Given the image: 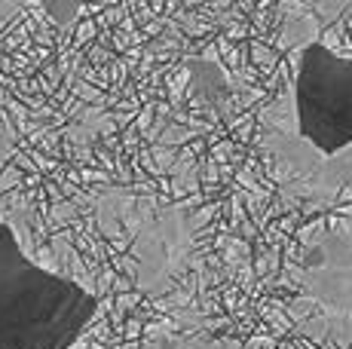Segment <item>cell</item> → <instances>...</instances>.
I'll list each match as a JSON object with an SVG mask.
<instances>
[{
    "instance_id": "6da1fadb",
    "label": "cell",
    "mask_w": 352,
    "mask_h": 349,
    "mask_svg": "<svg viewBox=\"0 0 352 349\" xmlns=\"http://www.w3.org/2000/svg\"><path fill=\"white\" fill-rule=\"evenodd\" d=\"M261 123V150L282 190L331 205L352 187V56L309 37Z\"/></svg>"
},
{
    "instance_id": "7a4b0ae2",
    "label": "cell",
    "mask_w": 352,
    "mask_h": 349,
    "mask_svg": "<svg viewBox=\"0 0 352 349\" xmlns=\"http://www.w3.org/2000/svg\"><path fill=\"white\" fill-rule=\"evenodd\" d=\"M96 315L89 288L43 270L0 221V349H71Z\"/></svg>"
},
{
    "instance_id": "3957f363",
    "label": "cell",
    "mask_w": 352,
    "mask_h": 349,
    "mask_svg": "<svg viewBox=\"0 0 352 349\" xmlns=\"http://www.w3.org/2000/svg\"><path fill=\"white\" fill-rule=\"evenodd\" d=\"M297 288V328L313 340L352 349V218L303 233L291 267Z\"/></svg>"
},
{
    "instance_id": "277c9868",
    "label": "cell",
    "mask_w": 352,
    "mask_h": 349,
    "mask_svg": "<svg viewBox=\"0 0 352 349\" xmlns=\"http://www.w3.org/2000/svg\"><path fill=\"white\" fill-rule=\"evenodd\" d=\"M126 218L132 227L138 285L151 297L175 291L196 267V221L190 203L135 199Z\"/></svg>"
},
{
    "instance_id": "5b68a950",
    "label": "cell",
    "mask_w": 352,
    "mask_h": 349,
    "mask_svg": "<svg viewBox=\"0 0 352 349\" xmlns=\"http://www.w3.org/2000/svg\"><path fill=\"white\" fill-rule=\"evenodd\" d=\"M138 349H245L239 340L227 337H208V334H193V337H162L147 340Z\"/></svg>"
}]
</instances>
